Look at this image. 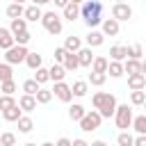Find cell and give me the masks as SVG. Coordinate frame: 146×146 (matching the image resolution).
<instances>
[{
  "label": "cell",
  "mask_w": 146,
  "mask_h": 146,
  "mask_svg": "<svg viewBox=\"0 0 146 146\" xmlns=\"http://www.w3.org/2000/svg\"><path fill=\"white\" fill-rule=\"evenodd\" d=\"M25 55H27V48L21 43H14L5 50V62L7 64H21V62H25Z\"/></svg>",
  "instance_id": "8992f818"
},
{
  "label": "cell",
  "mask_w": 146,
  "mask_h": 146,
  "mask_svg": "<svg viewBox=\"0 0 146 146\" xmlns=\"http://www.w3.org/2000/svg\"><path fill=\"white\" fill-rule=\"evenodd\" d=\"M110 57L123 62V59L128 57V46H112V48H110Z\"/></svg>",
  "instance_id": "484cf974"
},
{
  "label": "cell",
  "mask_w": 146,
  "mask_h": 146,
  "mask_svg": "<svg viewBox=\"0 0 146 146\" xmlns=\"http://www.w3.org/2000/svg\"><path fill=\"white\" fill-rule=\"evenodd\" d=\"M66 78V68L62 66V64H52L50 68H48V80H52V82H59V80H64Z\"/></svg>",
  "instance_id": "5bb4252c"
},
{
  "label": "cell",
  "mask_w": 146,
  "mask_h": 146,
  "mask_svg": "<svg viewBox=\"0 0 146 146\" xmlns=\"http://www.w3.org/2000/svg\"><path fill=\"white\" fill-rule=\"evenodd\" d=\"M116 144L119 146H132V135L128 130H121V135L116 137Z\"/></svg>",
  "instance_id": "74e56055"
},
{
  "label": "cell",
  "mask_w": 146,
  "mask_h": 146,
  "mask_svg": "<svg viewBox=\"0 0 146 146\" xmlns=\"http://www.w3.org/2000/svg\"><path fill=\"white\" fill-rule=\"evenodd\" d=\"M30 39H32V34H30L27 30H23V32H16V34H14V43H21V46H27V43H30Z\"/></svg>",
  "instance_id": "e575fe53"
},
{
  "label": "cell",
  "mask_w": 146,
  "mask_h": 146,
  "mask_svg": "<svg viewBox=\"0 0 146 146\" xmlns=\"http://www.w3.org/2000/svg\"><path fill=\"white\" fill-rule=\"evenodd\" d=\"M130 128H135L137 132H146V116H144V114H139V116H132V121H130Z\"/></svg>",
  "instance_id": "836d02e7"
},
{
  "label": "cell",
  "mask_w": 146,
  "mask_h": 146,
  "mask_svg": "<svg viewBox=\"0 0 146 146\" xmlns=\"http://www.w3.org/2000/svg\"><path fill=\"white\" fill-rule=\"evenodd\" d=\"M48 2H50V0H32V5H39V7H41V5H48Z\"/></svg>",
  "instance_id": "c3c4849f"
},
{
  "label": "cell",
  "mask_w": 146,
  "mask_h": 146,
  "mask_svg": "<svg viewBox=\"0 0 146 146\" xmlns=\"http://www.w3.org/2000/svg\"><path fill=\"white\" fill-rule=\"evenodd\" d=\"M41 14H43V11H41V7H39V5H30V7H25V9H23V18H25V21H30V23H36V21L41 18Z\"/></svg>",
  "instance_id": "4fadbf2b"
},
{
  "label": "cell",
  "mask_w": 146,
  "mask_h": 146,
  "mask_svg": "<svg viewBox=\"0 0 146 146\" xmlns=\"http://www.w3.org/2000/svg\"><path fill=\"white\" fill-rule=\"evenodd\" d=\"M39 87H41V84H39L34 78H30V80H25V82H23V91H25V94H32V96H34V91H36Z\"/></svg>",
  "instance_id": "8d00e7d4"
},
{
  "label": "cell",
  "mask_w": 146,
  "mask_h": 146,
  "mask_svg": "<svg viewBox=\"0 0 146 146\" xmlns=\"http://www.w3.org/2000/svg\"><path fill=\"white\" fill-rule=\"evenodd\" d=\"M71 146H87V141H84V139H73Z\"/></svg>",
  "instance_id": "bcb514c9"
},
{
  "label": "cell",
  "mask_w": 146,
  "mask_h": 146,
  "mask_svg": "<svg viewBox=\"0 0 146 146\" xmlns=\"http://www.w3.org/2000/svg\"><path fill=\"white\" fill-rule=\"evenodd\" d=\"M23 2H11L9 7H7V16L9 18H18V16H23Z\"/></svg>",
  "instance_id": "1f68e13d"
},
{
  "label": "cell",
  "mask_w": 146,
  "mask_h": 146,
  "mask_svg": "<svg viewBox=\"0 0 146 146\" xmlns=\"http://www.w3.org/2000/svg\"><path fill=\"white\" fill-rule=\"evenodd\" d=\"M52 94L62 100V103H71V98H73V94H71V84H66L64 80H59V82H55V87H52Z\"/></svg>",
  "instance_id": "ba28073f"
},
{
  "label": "cell",
  "mask_w": 146,
  "mask_h": 146,
  "mask_svg": "<svg viewBox=\"0 0 146 146\" xmlns=\"http://www.w3.org/2000/svg\"><path fill=\"white\" fill-rule=\"evenodd\" d=\"M9 46H14V34H11L7 27H0V48L7 50Z\"/></svg>",
  "instance_id": "d4e9b609"
},
{
  "label": "cell",
  "mask_w": 146,
  "mask_h": 146,
  "mask_svg": "<svg viewBox=\"0 0 146 146\" xmlns=\"http://www.w3.org/2000/svg\"><path fill=\"white\" fill-rule=\"evenodd\" d=\"M34 98H36V105H48V103L52 100V91H50V89L39 87V89L34 91Z\"/></svg>",
  "instance_id": "44dd1931"
},
{
  "label": "cell",
  "mask_w": 146,
  "mask_h": 146,
  "mask_svg": "<svg viewBox=\"0 0 146 146\" xmlns=\"http://www.w3.org/2000/svg\"><path fill=\"white\" fill-rule=\"evenodd\" d=\"M36 73H34V80L39 82V84H43V82H48V68H43V66H39V68H34Z\"/></svg>",
  "instance_id": "ab89813d"
},
{
  "label": "cell",
  "mask_w": 146,
  "mask_h": 146,
  "mask_svg": "<svg viewBox=\"0 0 146 146\" xmlns=\"http://www.w3.org/2000/svg\"><path fill=\"white\" fill-rule=\"evenodd\" d=\"M123 73H146V64L144 62H139V59H135V57H125V62H123Z\"/></svg>",
  "instance_id": "9c48e42d"
},
{
  "label": "cell",
  "mask_w": 146,
  "mask_h": 146,
  "mask_svg": "<svg viewBox=\"0 0 146 146\" xmlns=\"http://www.w3.org/2000/svg\"><path fill=\"white\" fill-rule=\"evenodd\" d=\"M39 21L43 23V27H46V32H48V34H59V32H62V27H64L62 16H59V14H55V11H46V14H41V18H39Z\"/></svg>",
  "instance_id": "3957f363"
},
{
  "label": "cell",
  "mask_w": 146,
  "mask_h": 146,
  "mask_svg": "<svg viewBox=\"0 0 146 146\" xmlns=\"http://www.w3.org/2000/svg\"><path fill=\"white\" fill-rule=\"evenodd\" d=\"M100 23H103V34H105V36H116L119 30H121L116 18H103Z\"/></svg>",
  "instance_id": "8fae6325"
},
{
  "label": "cell",
  "mask_w": 146,
  "mask_h": 146,
  "mask_svg": "<svg viewBox=\"0 0 146 146\" xmlns=\"http://www.w3.org/2000/svg\"><path fill=\"white\" fill-rule=\"evenodd\" d=\"M68 2H75V5H82L84 0H68Z\"/></svg>",
  "instance_id": "681fc988"
},
{
  "label": "cell",
  "mask_w": 146,
  "mask_h": 146,
  "mask_svg": "<svg viewBox=\"0 0 146 146\" xmlns=\"http://www.w3.org/2000/svg\"><path fill=\"white\" fill-rule=\"evenodd\" d=\"M57 146H71V139L68 137H59L57 139Z\"/></svg>",
  "instance_id": "f6af8a7d"
},
{
  "label": "cell",
  "mask_w": 146,
  "mask_h": 146,
  "mask_svg": "<svg viewBox=\"0 0 146 146\" xmlns=\"http://www.w3.org/2000/svg\"><path fill=\"white\" fill-rule=\"evenodd\" d=\"M103 41H105V34H103V32L91 30V32L87 34V46H89V48H98V46H103Z\"/></svg>",
  "instance_id": "e0dca14e"
},
{
  "label": "cell",
  "mask_w": 146,
  "mask_h": 146,
  "mask_svg": "<svg viewBox=\"0 0 146 146\" xmlns=\"http://www.w3.org/2000/svg\"><path fill=\"white\" fill-rule=\"evenodd\" d=\"M0 91H2V94H14V91H16V82H14V78L2 80V82H0Z\"/></svg>",
  "instance_id": "d590c367"
},
{
  "label": "cell",
  "mask_w": 146,
  "mask_h": 146,
  "mask_svg": "<svg viewBox=\"0 0 146 146\" xmlns=\"http://www.w3.org/2000/svg\"><path fill=\"white\" fill-rule=\"evenodd\" d=\"M23 30H27V21H25L23 16H18V18H11L9 32H11V34H16V32H23Z\"/></svg>",
  "instance_id": "4316f807"
},
{
  "label": "cell",
  "mask_w": 146,
  "mask_h": 146,
  "mask_svg": "<svg viewBox=\"0 0 146 146\" xmlns=\"http://www.w3.org/2000/svg\"><path fill=\"white\" fill-rule=\"evenodd\" d=\"M9 78H14V71H11V64H0V82L2 80H9Z\"/></svg>",
  "instance_id": "f35d334b"
},
{
  "label": "cell",
  "mask_w": 146,
  "mask_h": 146,
  "mask_svg": "<svg viewBox=\"0 0 146 146\" xmlns=\"http://www.w3.org/2000/svg\"><path fill=\"white\" fill-rule=\"evenodd\" d=\"M62 66L66 68V73H68V71H78V68H80V64H78V55H75V52H66Z\"/></svg>",
  "instance_id": "ac0fdd59"
},
{
  "label": "cell",
  "mask_w": 146,
  "mask_h": 146,
  "mask_svg": "<svg viewBox=\"0 0 146 146\" xmlns=\"http://www.w3.org/2000/svg\"><path fill=\"white\" fill-rule=\"evenodd\" d=\"M0 144L2 146H14L16 144V135L14 132H2L0 135Z\"/></svg>",
  "instance_id": "60d3db41"
},
{
  "label": "cell",
  "mask_w": 146,
  "mask_h": 146,
  "mask_svg": "<svg viewBox=\"0 0 146 146\" xmlns=\"http://www.w3.org/2000/svg\"><path fill=\"white\" fill-rule=\"evenodd\" d=\"M75 55H78V64H80V66H84V68H89V66H91L94 52H91V48H89V46H87V48H82V46H80V48L75 50Z\"/></svg>",
  "instance_id": "30bf717a"
},
{
  "label": "cell",
  "mask_w": 146,
  "mask_h": 146,
  "mask_svg": "<svg viewBox=\"0 0 146 146\" xmlns=\"http://www.w3.org/2000/svg\"><path fill=\"white\" fill-rule=\"evenodd\" d=\"M91 105L98 110V114H100L103 119H110V116L114 114V110H116V98H114V94H110V91H96V94L91 96Z\"/></svg>",
  "instance_id": "6da1fadb"
},
{
  "label": "cell",
  "mask_w": 146,
  "mask_h": 146,
  "mask_svg": "<svg viewBox=\"0 0 146 146\" xmlns=\"http://www.w3.org/2000/svg\"><path fill=\"white\" fill-rule=\"evenodd\" d=\"M0 114H2V119H5V121H11V123H16V119L23 114V110L18 107V103H14V105H9L7 110H2Z\"/></svg>",
  "instance_id": "9a60e30c"
},
{
  "label": "cell",
  "mask_w": 146,
  "mask_h": 146,
  "mask_svg": "<svg viewBox=\"0 0 146 146\" xmlns=\"http://www.w3.org/2000/svg\"><path fill=\"white\" fill-rule=\"evenodd\" d=\"M112 116H114L119 130H128V128H130V121H132V110L128 107V103H125V105H116V110H114Z\"/></svg>",
  "instance_id": "5b68a950"
},
{
  "label": "cell",
  "mask_w": 146,
  "mask_h": 146,
  "mask_svg": "<svg viewBox=\"0 0 146 146\" xmlns=\"http://www.w3.org/2000/svg\"><path fill=\"white\" fill-rule=\"evenodd\" d=\"M112 18H116L119 23H121V21H130V18H132V7L125 5V2H114V7H112Z\"/></svg>",
  "instance_id": "52a82bcc"
},
{
  "label": "cell",
  "mask_w": 146,
  "mask_h": 146,
  "mask_svg": "<svg viewBox=\"0 0 146 146\" xmlns=\"http://www.w3.org/2000/svg\"><path fill=\"white\" fill-rule=\"evenodd\" d=\"M25 64H27L32 71H34V68H39V66H41V55H39V52H30V50H27V55H25Z\"/></svg>",
  "instance_id": "f1b7e54d"
},
{
  "label": "cell",
  "mask_w": 146,
  "mask_h": 146,
  "mask_svg": "<svg viewBox=\"0 0 146 146\" xmlns=\"http://www.w3.org/2000/svg\"><path fill=\"white\" fill-rule=\"evenodd\" d=\"M16 123H18V130H21L23 135H27V132H32V128H34V121H32L30 116H23V114H21V116L16 119Z\"/></svg>",
  "instance_id": "cb8c5ba5"
},
{
  "label": "cell",
  "mask_w": 146,
  "mask_h": 146,
  "mask_svg": "<svg viewBox=\"0 0 146 146\" xmlns=\"http://www.w3.org/2000/svg\"><path fill=\"white\" fill-rule=\"evenodd\" d=\"M87 91H89V82H84V80H75V82L71 84V94L78 96V98L87 96Z\"/></svg>",
  "instance_id": "ffe728a7"
},
{
  "label": "cell",
  "mask_w": 146,
  "mask_h": 146,
  "mask_svg": "<svg viewBox=\"0 0 146 146\" xmlns=\"http://www.w3.org/2000/svg\"><path fill=\"white\" fill-rule=\"evenodd\" d=\"M144 55V48L139 46V43H135V46H128V57H135V59H139Z\"/></svg>",
  "instance_id": "7bdbcfd3"
},
{
  "label": "cell",
  "mask_w": 146,
  "mask_h": 146,
  "mask_svg": "<svg viewBox=\"0 0 146 146\" xmlns=\"http://www.w3.org/2000/svg\"><path fill=\"white\" fill-rule=\"evenodd\" d=\"M100 121H103V116H100L96 110H91V112H84L78 123H80V130H82V132H94V130L100 128Z\"/></svg>",
  "instance_id": "277c9868"
},
{
  "label": "cell",
  "mask_w": 146,
  "mask_h": 146,
  "mask_svg": "<svg viewBox=\"0 0 146 146\" xmlns=\"http://www.w3.org/2000/svg\"><path fill=\"white\" fill-rule=\"evenodd\" d=\"M62 9H64V18H66V21H71V23L80 16V5H75V2H68V5H66V7H62Z\"/></svg>",
  "instance_id": "7402d4cb"
},
{
  "label": "cell",
  "mask_w": 146,
  "mask_h": 146,
  "mask_svg": "<svg viewBox=\"0 0 146 146\" xmlns=\"http://www.w3.org/2000/svg\"><path fill=\"white\" fill-rule=\"evenodd\" d=\"M128 87L130 89H144L146 87V75L144 73H130L128 75Z\"/></svg>",
  "instance_id": "2e32d148"
},
{
  "label": "cell",
  "mask_w": 146,
  "mask_h": 146,
  "mask_svg": "<svg viewBox=\"0 0 146 146\" xmlns=\"http://www.w3.org/2000/svg\"><path fill=\"white\" fill-rule=\"evenodd\" d=\"M116 2H123V0H116Z\"/></svg>",
  "instance_id": "816d5d0a"
},
{
  "label": "cell",
  "mask_w": 146,
  "mask_h": 146,
  "mask_svg": "<svg viewBox=\"0 0 146 146\" xmlns=\"http://www.w3.org/2000/svg\"><path fill=\"white\" fill-rule=\"evenodd\" d=\"M50 2H55L57 7H66V5H68V0H50Z\"/></svg>",
  "instance_id": "7dc6e473"
},
{
  "label": "cell",
  "mask_w": 146,
  "mask_h": 146,
  "mask_svg": "<svg viewBox=\"0 0 146 146\" xmlns=\"http://www.w3.org/2000/svg\"><path fill=\"white\" fill-rule=\"evenodd\" d=\"M80 46H82V39H80V36H73V34H71V36L64 39V48H66L68 52H75Z\"/></svg>",
  "instance_id": "83f0119b"
},
{
  "label": "cell",
  "mask_w": 146,
  "mask_h": 146,
  "mask_svg": "<svg viewBox=\"0 0 146 146\" xmlns=\"http://www.w3.org/2000/svg\"><path fill=\"white\" fill-rule=\"evenodd\" d=\"M80 16L89 27H96L103 21V2L100 0H84L80 5Z\"/></svg>",
  "instance_id": "7a4b0ae2"
},
{
  "label": "cell",
  "mask_w": 146,
  "mask_h": 146,
  "mask_svg": "<svg viewBox=\"0 0 146 146\" xmlns=\"http://www.w3.org/2000/svg\"><path fill=\"white\" fill-rule=\"evenodd\" d=\"M84 112H87V110H84L80 103H75V105H71V107H68V119H71V121H80Z\"/></svg>",
  "instance_id": "4dcf8cb0"
},
{
  "label": "cell",
  "mask_w": 146,
  "mask_h": 146,
  "mask_svg": "<svg viewBox=\"0 0 146 146\" xmlns=\"http://www.w3.org/2000/svg\"><path fill=\"white\" fill-rule=\"evenodd\" d=\"M105 80H107V73H100V71H91V73H89V82H91L94 87H103Z\"/></svg>",
  "instance_id": "f546056e"
},
{
  "label": "cell",
  "mask_w": 146,
  "mask_h": 146,
  "mask_svg": "<svg viewBox=\"0 0 146 146\" xmlns=\"http://www.w3.org/2000/svg\"><path fill=\"white\" fill-rule=\"evenodd\" d=\"M66 52H68V50H66L64 46H62V48H55V55H52V59H55L57 64H62V62H64V55H66Z\"/></svg>",
  "instance_id": "ee69618b"
},
{
  "label": "cell",
  "mask_w": 146,
  "mask_h": 146,
  "mask_svg": "<svg viewBox=\"0 0 146 146\" xmlns=\"http://www.w3.org/2000/svg\"><path fill=\"white\" fill-rule=\"evenodd\" d=\"M105 73H110V78H121L123 75V62H119V59L107 62V71Z\"/></svg>",
  "instance_id": "d6986e66"
},
{
  "label": "cell",
  "mask_w": 146,
  "mask_h": 146,
  "mask_svg": "<svg viewBox=\"0 0 146 146\" xmlns=\"http://www.w3.org/2000/svg\"><path fill=\"white\" fill-rule=\"evenodd\" d=\"M14 2H25V0H14Z\"/></svg>",
  "instance_id": "f907efd6"
},
{
  "label": "cell",
  "mask_w": 146,
  "mask_h": 146,
  "mask_svg": "<svg viewBox=\"0 0 146 146\" xmlns=\"http://www.w3.org/2000/svg\"><path fill=\"white\" fill-rule=\"evenodd\" d=\"M130 103H132V105H144V103H146V91H144V89H132Z\"/></svg>",
  "instance_id": "d6a6232c"
},
{
  "label": "cell",
  "mask_w": 146,
  "mask_h": 146,
  "mask_svg": "<svg viewBox=\"0 0 146 146\" xmlns=\"http://www.w3.org/2000/svg\"><path fill=\"white\" fill-rule=\"evenodd\" d=\"M107 57H103V55H94V59H91V71H100V73H105L107 71Z\"/></svg>",
  "instance_id": "603a6c76"
},
{
  "label": "cell",
  "mask_w": 146,
  "mask_h": 146,
  "mask_svg": "<svg viewBox=\"0 0 146 146\" xmlns=\"http://www.w3.org/2000/svg\"><path fill=\"white\" fill-rule=\"evenodd\" d=\"M14 103H16V100H14V94H2V96H0V112L7 110V107L14 105Z\"/></svg>",
  "instance_id": "b9f144b4"
},
{
  "label": "cell",
  "mask_w": 146,
  "mask_h": 146,
  "mask_svg": "<svg viewBox=\"0 0 146 146\" xmlns=\"http://www.w3.org/2000/svg\"><path fill=\"white\" fill-rule=\"evenodd\" d=\"M18 107H21L23 112H34V110H36V98H34L32 94H23V96L18 98Z\"/></svg>",
  "instance_id": "7c38bea8"
}]
</instances>
